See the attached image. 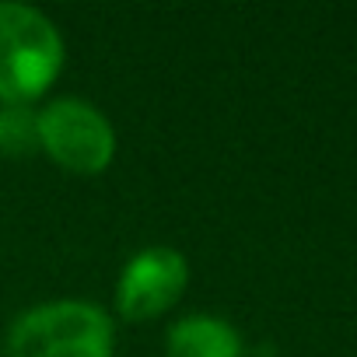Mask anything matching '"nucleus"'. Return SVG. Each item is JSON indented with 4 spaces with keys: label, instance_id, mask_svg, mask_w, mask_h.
<instances>
[{
    "label": "nucleus",
    "instance_id": "obj_1",
    "mask_svg": "<svg viewBox=\"0 0 357 357\" xmlns=\"http://www.w3.org/2000/svg\"><path fill=\"white\" fill-rule=\"evenodd\" d=\"M8 357H116V322L95 301H43L11 322Z\"/></svg>",
    "mask_w": 357,
    "mask_h": 357
},
{
    "label": "nucleus",
    "instance_id": "obj_2",
    "mask_svg": "<svg viewBox=\"0 0 357 357\" xmlns=\"http://www.w3.org/2000/svg\"><path fill=\"white\" fill-rule=\"evenodd\" d=\"M60 29L29 4L0 0V102L32 105L63 70Z\"/></svg>",
    "mask_w": 357,
    "mask_h": 357
},
{
    "label": "nucleus",
    "instance_id": "obj_3",
    "mask_svg": "<svg viewBox=\"0 0 357 357\" xmlns=\"http://www.w3.org/2000/svg\"><path fill=\"white\" fill-rule=\"evenodd\" d=\"M39 151L70 175H102L116 158V130L91 102L63 95L39 109Z\"/></svg>",
    "mask_w": 357,
    "mask_h": 357
},
{
    "label": "nucleus",
    "instance_id": "obj_4",
    "mask_svg": "<svg viewBox=\"0 0 357 357\" xmlns=\"http://www.w3.org/2000/svg\"><path fill=\"white\" fill-rule=\"evenodd\" d=\"M190 263L172 245H147L133 252L116 284V308L126 322H151L175 308L186 294Z\"/></svg>",
    "mask_w": 357,
    "mask_h": 357
},
{
    "label": "nucleus",
    "instance_id": "obj_5",
    "mask_svg": "<svg viewBox=\"0 0 357 357\" xmlns=\"http://www.w3.org/2000/svg\"><path fill=\"white\" fill-rule=\"evenodd\" d=\"M165 354L168 357H245V343L228 319L193 312L168 326Z\"/></svg>",
    "mask_w": 357,
    "mask_h": 357
},
{
    "label": "nucleus",
    "instance_id": "obj_6",
    "mask_svg": "<svg viewBox=\"0 0 357 357\" xmlns=\"http://www.w3.org/2000/svg\"><path fill=\"white\" fill-rule=\"evenodd\" d=\"M0 151L8 158H29L39 151V109L0 105Z\"/></svg>",
    "mask_w": 357,
    "mask_h": 357
}]
</instances>
